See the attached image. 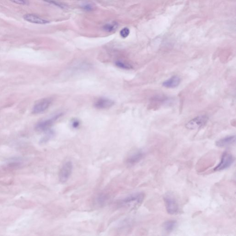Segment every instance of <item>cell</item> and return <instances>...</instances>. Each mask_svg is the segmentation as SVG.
Listing matches in <instances>:
<instances>
[{
    "instance_id": "cell-1",
    "label": "cell",
    "mask_w": 236,
    "mask_h": 236,
    "mask_svg": "<svg viewBox=\"0 0 236 236\" xmlns=\"http://www.w3.org/2000/svg\"><path fill=\"white\" fill-rule=\"evenodd\" d=\"M144 194L142 192L134 193L122 199L121 204L127 207L135 208L139 207L144 201Z\"/></svg>"
},
{
    "instance_id": "cell-15",
    "label": "cell",
    "mask_w": 236,
    "mask_h": 236,
    "mask_svg": "<svg viewBox=\"0 0 236 236\" xmlns=\"http://www.w3.org/2000/svg\"><path fill=\"white\" fill-rule=\"evenodd\" d=\"M117 27L118 25L117 23H110V24H107L104 25L103 27V29L106 32H113L115 30Z\"/></svg>"
},
{
    "instance_id": "cell-20",
    "label": "cell",
    "mask_w": 236,
    "mask_h": 236,
    "mask_svg": "<svg viewBox=\"0 0 236 236\" xmlns=\"http://www.w3.org/2000/svg\"><path fill=\"white\" fill-rule=\"evenodd\" d=\"M80 121L77 119H73L71 121L72 127L74 129H77L80 125Z\"/></svg>"
},
{
    "instance_id": "cell-4",
    "label": "cell",
    "mask_w": 236,
    "mask_h": 236,
    "mask_svg": "<svg viewBox=\"0 0 236 236\" xmlns=\"http://www.w3.org/2000/svg\"><path fill=\"white\" fill-rule=\"evenodd\" d=\"M62 115L63 113H58L48 119L40 121L36 124V129L39 131H47L58 119L62 116Z\"/></svg>"
},
{
    "instance_id": "cell-10",
    "label": "cell",
    "mask_w": 236,
    "mask_h": 236,
    "mask_svg": "<svg viewBox=\"0 0 236 236\" xmlns=\"http://www.w3.org/2000/svg\"><path fill=\"white\" fill-rule=\"evenodd\" d=\"M144 153L142 150H138V151L135 152L133 154H131L127 160V163L129 166H133L135 165L138 162H139L140 160L142 159L144 157Z\"/></svg>"
},
{
    "instance_id": "cell-16",
    "label": "cell",
    "mask_w": 236,
    "mask_h": 236,
    "mask_svg": "<svg viewBox=\"0 0 236 236\" xmlns=\"http://www.w3.org/2000/svg\"><path fill=\"white\" fill-rule=\"evenodd\" d=\"M54 136V132L52 131H47L46 134L41 140V142L44 143L49 141Z\"/></svg>"
},
{
    "instance_id": "cell-21",
    "label": "cell",
    "mask_w": 236,
    "mask_h": 236,
    "mask_svg": "<svg viewBox=\"0 0 236 236\" xmlns=\"http://www.w3.org/2000/svg\"><path fill=\"white\" fill-rule=\"evenodd\" d=\"M82 8L85 10L87 11H90L92 10L93 9V7L91 4L88 3H84L82 6Z\"/></svg>"
},
{
    "instance_id": "cell-19",
    "label": "cell",
    "mask_w": 236,
    "mask_h": 236,
    "mask_svg": "<svg viewBox=\"0 0 236 236\" xmlns=\"http://www.w3.org/2000/svg\"><path fill=\"white\" fill-rule=\"evenodd\" d=\"M10 1L14 3L22 5H26L29 3L28 0H10Z\"/></svg>"
},
{
    "instance_id": "cell-17",
    "label": "cell",
    "mask_w": 236,
    "mask_h": 236,
    "mask_svg": "<svg viewBox=\"0 0 236 236\" xmlns=\"http://www.w3.org/2000/svg\"><path fill=\"white\" fill-rule=\"evenodd\" d=\"M129 34H130V30L129 28H128L127 27L122 29L120 32V35L123 38H126L127 37L129 36Z\"/></svg>"
},
{
    "instance_id": "cell-14",
    "label": "cell",
    "mask_w": 236,
    "mask_h": 236,
    "mask_svg": "<svg viewBox=\"0 0 236 236\" xmlns=\"http://www.w3.org/2000/svg\"><path fill=\"white\" fill-rule=\"evenodd\" d=\"M115 65L118 67L120 68L121 69H131L132 68V66L130 64L128 63L125 61H116Z\"/></svg>"
},
{
    "instance_id": "cell-13",
    "label": "cell",
    "mask_w": 236,
    "mask_h": 236,
    "mask_svg": "<svg viewBox=\"0 0 236 236\" xmlns=\"http://www.w3.org/2000/svg\"><path fill=\"white\" fill-rule=\"evenodd\" d=\"M177 223L174 220H169L165 222L163 224V228L165 231L167 233H171L174 230L176 227Z\"/></svg>"
},
{
    "instance_id": "cell-8",
    "label": "cell",
    "mask_w": 236,
    "mask_h": 236,
    "mask_svg": "<svg viewBox=\"0 0 236 236\" xmlns=\"http://www.w3.org/2000/svg\"><path fill=\"white\" fill-rule=\"evenodd\" d=\"M114 104V102L112 100L106 97H101L98 99L94 103V107L99 109H109Z\"/></svg>"
},
{
    "instance_id": "cell-5",
    "label": "cell",
    "mask_w": 236,
    "mask_h": 236,
    "mask_svg": "<svg viewBox=\"0 0 236 236\" xmlns=\"http://www.w3.org/2000/svg\"><path fill=\"white\" fill-rule=\"evenodd\" d=\"M73 169V165L71 161H67L62 165L59 172V180L61 183H65L69 179Z\"/></svg>"
},
{
    "instance_id": "cell-2",
    "label": "cell",
    "mask_w": 236,
    "mask_h": 236,
    "mask_svg": "<svg viewBox=\"0 0 236 236\" xmlns=\"http://www.w3.org/2000/svg\"><path fill=\"white\" fill-rule=\"evenodd\" d=\"M165 207L167 213L171 215L179 213V206L176 199L170 194H167L163 197Z\"/></svg>"
},
{
    "instance_id": "cell-7",
    "label": "cell",
    "mask_w": 236,
    "mask_h": 236,
    "mask_svg": "<svg viewBox=\"0 0 236 236\" xmlns=\"http://www.w3.org/2000/svg\"><path fill=\"white\" fill-rule=\"evenodd\" d=\"M52 102V99L49 98L41 100L34 105L32 109V113L34 114L43 113L50 107Z\"/></svg>"
},
{
    "instance_id": "cell-12",
    "label": "cell",
    "mask_w": 236,
    "mask_h": 236,
    "mask_svg": "<svg viewBox=\"0 0 236 236\" xmlns=\"http://www.w3.org/2000/svg\"><path fill=\"white\" fill-rule=\"evenodd\" d=\"M180 77L174 76L163 83L162 85L167 88H174L179 86L180 83Z\"/></svg>"
},
{
    "instance_id": "cell-6",
    "label": "cell",
    "mask_w": 236,
    "mask_h": 236,
    "mask_svg": "<svg viewBox=\"0 0 236 236\" xmlns=\"http://www.w3.org/2000/svg\"><path fill=\"white\" fill-rule=\"evenodd\" d=\"M208 120V117L205 115L199 116L188 122L185 125V127L190 130L198 129L207 123Z\"/></svg>"
},
{
    "instance_id": "cell-3",
    "label": "cell",
    "mask_w": 236,
    "mask_h": 236,
    "mask_svg": "<svg viewBox=\"0 0 236 236\" xmlns=\"http://www.w3.org/2000/svg\"><path fill=\"white\" fill-rule=\"evenodd\" d=\"M234 160V157L232 154L228 152H225L222 155L220 162L217 166H216L214 170L215 171H219L227 169L233 165Z\"/></svg>"
},
{
    "instance_id": "cell-11",
    "label": "cell",
    "mask_w": 236,
    "mask_h": 236,
    "mask_svg": "<svg viewBox=\"0 0 236 236\" xmlns=\"http://www.w3.org/2000/svg\"><path fill=\"white\" fill-rule=\"evenodd\" d=\"M236 136H230L225 137L216 142V146L218 147H225L235 144Z\"/></svg>"
},
{
    "instance_id": "cell-9",
    "label": "cell",
    "mask_w": 236,
    "mask_h": 236,
    "mask_svg": "<svg viewBox=\"0 0 236 236\" xmlns=\"http://www.w3.org/2000/svg\"><path fill=\"white\" fill-rule=\"evenodd\" d=\"M23 18L25 21L33 24H46L49 23L50 22L46 19L42 18L37 15L34 14H26L23 16Z\"/></svg>"
},
{
    "instance_id": "cell-18",
    "label": "cell",
    "mask_w": 236,
    "mask_h": 236,
    "mask_svg": "<svg viewBox=\"0 0 236 236\" xmlns=\"http://www.w3.org/2000/svg\"><path fill=\"white\" fill-rule=\"evenodd\" d=\"M45 1L48 2L49 3L54 5L57 7H59L60 8H64V6L62 4L60 3L57 1H55L54 0H44Z\"/></svg>"
}]
</instances>
